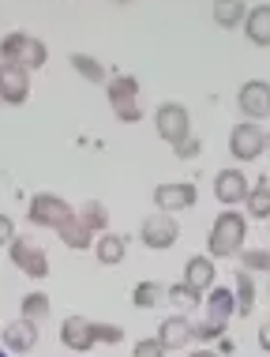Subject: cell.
Returning a JSON list of instances; mask_svg holds the SVG:
<instances>
[{
	"instance_id": "6da1fadb",
	"label": "cell",
	"mask_w": 270,
	"mask_h": 357,
	"mask_svg": "<svg viewBox=\"0 0 270 357\" xmlns=\"http://www.w3.org/2000/svg\"><path fill=\"white\" fill-rule=\"evenodd\" d=\"M244 237H248V218L240 211H221L210 226V237H207V248H210V259H233L240 256L244 248Z\"/></svg>"
},
{
	"instance_id": "7a4b0ae2",
	"label": "cell",
	"mask_w": 270,
	"mask_h": 357,
	"mask_svg": "<svg viewBox=\"0 0 270 357\" xmlns=\"http://www.w3.org/2000/svg\"><path fill=\"white\" fill-rule=\"evenodd\" d=\"M0 61H15V64H23L26 72H34L49 61V50H45V42H38L34 34L15 31L0 42Z\"/></svg>"
},
{
	"instance_id": "3957f363",
	"label": "cell",
	"mask_w": 270,
	"mask_h": 357,
	"mask_svg": "<svg viewBox=\"0 0 270 357\" xmlns=\"http://www.w3.org/2000/svg\"><path fill=\"white\" fill-rule=\"evenodd\" d=\"M105 94H109L113 113H117L124 124H135L143 117V109H139V79H135V75H113V79L105 83Z\"/></svg>"
},
{
	"instance_id": "277c9868",
	"label": "cell",
	"mask_w": 270,
	"mask_h": 357,
	"mask_svg": "<svg viewBox=\"0 0 270 357\" xmlns=\"http://www.w3.org/2000/svg\"><path fill=\"white\" fill-rule=\"evenodd\" d=\"M177 237H180V226H177V218L166 215V211H154V215L143 218V226H139V241L147 248H154V252H166V248L177 245Z\"/></svg>"
},
{
	"instance_id": "5b68a950",
	"label": "cell",
	"mask_w": 270,
	"mask_h": 357,
	"mask_svg": "<svg viewBox=\"0 0 270 357\" xmlns=\"http://www.w3.org/2000/svg\"><path fill=\"white\" fill-rule=\"evenodd\" d=\"M229 151H233L237 162H255L267 151V132L259 128V121H240L229 132Z\"/></svg>"
},
{
	"instance_id": "8992f818",
	"label": "cell",
	"mask_w": 270,
	"mask_h": 357,
	"mask_svg": "<svg viewBox=\"0 0 270 357\" xmlns=\"http://www.w3.org/2000/svg\"><path fill=\"white\" fill-rule=\"evenodd\" d=\"M8 256H12L15 271H23L26 278L49 275V256H45V248H38L34 241H26V237H15L12 245H8Z\"/></svg>"
},
{
	"instance_id": "52a82bcc",
	"label": "cell",
	"mask_w": 270,
	"mask_h": 357,
	"mask_svg": "<svg viewBox=\"0 0 270 357\" xmlns=\"http://www.w3.org/2000/svg\"><path fill=\"white\" fill-rule=\"evenodd\" d=\"M158 136L169 143V147H177L180 139H188L191 136V117H188V109L180 102H166V105H158Z\"/></svg>"
},
{
	"instance_id": "ba28073f",
	"label": "cell",
	"mask_w": 270,
	"mask_h": 357,
	"mask_svg": "<svg viewBox=\"0 0 270 357\" xmlns=\"http://www.w3.org/2000/svg\"><path fill=\"white\" fill-rule=\"evenodd\" d=\"M199 204V192L191 181H166V185L154 188V207L173 215V211H188Z\"/></svg>"
},
{
	"instance_id": "9c48e42d",
	"label": "cell",
	"mask_w": 270,
	"mask_h": 357,
	"mask_svg": "<svg viewBox=\"0 0 270 357\" xmlns=\"http://www.w3.org/2000/svg\"><path fill=\"white\" fill-rule=\"evenodd\" d=\"M31 98V72L15 61H0V102L23 105Z\"/></svg>"
},
{
	"instance_id": "30bf717a",
	"label": "cell",
	"mask_w": 270,
	"mask_h": 357,
	"mask_svg": "<svg viewBox=\"0 0 270 357\" xmlns=\"http://www.w3.org/2000/svg\"><path fill=\"white\" fill-rule=\"evenodd\" d=\"M68 215H75L72 204H64L61 196H53V192H38L31 199V211H26V218L34 222V226H45V229H56Z\"/></svg>"
},
{
	"instance_id": "8fae6325",
	"label": "cell",
	"mask_w": 270,
	"mask_h": 357,
	"mask_svg": "<svg viewBox=\"0 0 270 357\" xmlns=\"http://www.w3.org/2000/svg\"><path fill=\"white\" fill-rule=\"evenodd\" d=\"M240 113H244L248 121H263L270 117V83L263 79H248L244 86H240Z\"/></svg>"
},
{
	"instance_id": "7c38bea8",
	"label": "cell",
	"mask_w": 270,
	"mask_h": 357,
	"mask_svg": "<svg viewBox=\"0 0 270 357\" xmlns=\"http://www.w3.org/2000/svg\"><path fill=\"white\" fill-rule=\"evenodd\" d=\"M248 177L240 169H221L218 177H214V196H218V204L221 207H233V204H244L248 199Z\"/></svg>"
},
{
	"instance_id": "4fadbf2b",
	"label": "cell",
	"mask_w": 270,
	"mask_h": 357,
	"mask_svg": "<svg viewBox=\"0 0 270 357\" xmlns=\"http://www.w3.org/2000/svg\"><path fill=\"white\" fill-rule=\"evenodd\" d=\"M61 342L75 354H86L90 346H98L94 342V320H86V316H68L61 324Z\"/></svg>"
},
{
	"instance_id": "5bb4252c",
	"label": "cell",
	"mask_w": 270,
	"mask_h": 357,
	"mask_svg": "<svg viewBox=\"0 0 270 357\" xmlns=\"http://www.w3.org/2000/svg\"><path fill=\"white\" fill-rule=\"evenodd\" d=\"M161 346H166V354L169 350H180V346H188L191 339H196V324L188 320V316H169V320H161L158 327V335H154Z\"/></svg>"
},
{
	"instance_id": "9a60e30c",
	"label": "cell",
	"mask_w": 270,
	"mask_h": 357,
	"mask_svg": "<svg viewBox=\"0 0 270 357\" xmlns=\"http://www.w3.org/2000/svg\"><path fill=\"white\" fill-rule=\"evenodd\" d=\"M0 335H4V346H8L12 354H31L34 346H38V324L23 320V316H19V320H12Z\"/></svg>"
},
{
	"instance_id": "2e32d148",
	"label": "cell",
	"mask_w": 270,
	"mask_h": 357,
	"mask_svg": "<svg viewBox=\"0 0 270 357\" xmlns=\"http://www.w3.org/2000/svg\"><path fill=\"white\" fill-rule=\"evenodd\" d=\"M202 305H207V316L218 324H229L237 316V297L229 286H210L207 297H202Z\"/></svg>"
},
{
	"instance_id": "e0dca14e",
	"label": "cell",
	"mask_w": 270,
	"mask_h": 357,
	"mask_svg": "<svg viewBox=\"0 0 270 357\" xmlns=\"http://www.w3.org/2000/svg\"><path fill=\"white\" fill-rule=\"evenodd\" d=\"M180 282H188L191 289L207 294V289L214 286V259L210 256H191L184 264V278H180Z\"/></svg>"
},
{
	"instance_id": "ac0fdd59",
	"label": "cell",
	"mask_w": 270,
	"mask_h": 357,
	"mask_svg": "<svg viewBox=\"0 0 270 357\" xmlns=\"http://www.w3.org/2000/svg\"><path fill=\"white\" fill-rule=\"evenodd\" d=\"M56 234L68 248H75V252H83V248H94V234L86 229V222L79 215H68L61 226H56Z\"/></svg>"
},
{
	"instance_id": "d6986e66",
	"label": "cell",
	"mask_w": 270,
	"mask_h": 357,
	"mask_svg": "<svg viewBox=\"0 0 270 357\" xmlns=\"http://www.w3.org/2000/svg\"><path fill=\"white\" fill-rule=\"evenodd\" d=\"M124 252H128V237H120V234H98L94 237V256H98V264L105 267H113V264H120Z\"/></svg>"
},
{
	"instance_id": "ffe728a7",
	"label": "cell",
	"mask_w": 270,
	"mask_h": 357,
	"mask_svg": "<svg viewBox=\"0 0 270 357\" xmlns=\"http://www.w3.org/2000/svg\"><path fill=\"white\" fill-rule=\"evenodd\" d=\"M244 38L252 45H270V4H259L244 15Z\"/></svg>"
},
{
	"instance_id": "44dd1931",
	"label": "cell",
	"mask_w": 270,
	"mask_h": 357,
	"mask_svg": "<svg viewBox=\"0 0 270 357\" xmlns=\"http://www.w3.org/2000/svg\"><path fill=\"white\" fill-rule=\"evenodd\" d=\"M233 297H237V316H252V308H255V275L237 271Z\"/></svg>"
},
{
	"instance_id": "7402d4cb",
	"label": "cell",
	"mask_w": 270,
	"mask_h": 357,
	"mask_svg": "<svg viewBox=\"0 0 270 357\" xmlns=\"http://www.w3.org/2000/svg\"><path fill=\"white\" fill-rule=\"evenodd\" d=\"M244 15H248V4L244 0H214V23L218 26H240L244 23Z\"/></svg>"
},
{
	"instance_id": "603a6c76",
	"label": "cell",
	"mask_w": 270,
	"mask_h": 357,
	"mask_svg": "<svg viewBox=\"0 0 270 357\" xmlns=\"http://www.w3.org/2000/svg\"><path fill=\"white\" fill-rule=\"evenodd\" d=\"M244 207H248L252 218H270V185H267V177H259L255 188H248Z\"/></svg>"
},
{
	"instance_id": "cb8c5ba5",
	"label": "cell",
	"mask_w": 270,
	"mask_h": 357,
	"mask_svg": "<svg viewBox=\"0 0 270 357\" xmlns=\"http://www.w3.org/2000/svg\"><path fill=\"white\" fill-rule=\"evenodd\" d=\"M83 222H86V229H90L94 237L105 234V226H109V211H105V204H98V199H86V204L75 211Z\"/></svg>"
},
{
	"instance_id": "d4e9b609",
	"label": "cell",
	"mask_w": 270,
	"mask_h": 357,
	"mask_svg": "<svg viewBox=\"0 0 270 357\" xmlns=\"http://www.w3.org/2000/svg\"><path fill=\"white\" fill-rule=\"evenodd\" d=\"M166 301H169V305H177L180 312H184V308L202 305V294H199V289H191L188 282H177V286H169V289H166Z\"/></svg>"
},
{
	"instance_id": "484cf974",
	"label": "cell",
	"mask_w": 270,
	"mask_h": 357,
	"mask_svg": "<svg viewBox=\"0 0 270 357\" xmlns=\"http://www.w3.org/2000/svg\"><path fill=\"white\" fill-rule=\"evenodd\" d=\"M240 271H248V275H259V271H267L270 275V252L267 248H240Z\"/></svg>"
},
{
	"instance_id": "4316f807",
	"label": "cell",
	"mask_w": 270,
	"mask_h": 357,
	"mask_svg": "<svg viewBox=\"0 0 270 357\" xmlns=\"http://www.w3.org/2000/svg\"><path fill=\"white\" fill-rule=\"evenodd\" d=\"M132 301L139 308H154V305L166 301V286H161V282H139L132 289Z\"/></svg>"
},
{
	"instance_id": "83f0119b",
	"label": "cell",
	"mask_w": 270,
	"mask_h": 357,
	"mask_svg": "<svg viewBox=\"0 0 270 357\" xmlns=\"http://www.w3.org/2000/svg\"><path fill=\"white\" fill-rule=\"evenodd\" d=\"M72 68L83 75L86 83H105V68L94 56H86V53H72Z\"/></svg>"
},
{
	"instance_id": "f1b7e54d",
	"label": "cell",
	"mask_w": 270,
	"mask_h": 357,
	"mask_svg": "<svg viewBox=\"0 0 270 357\" xmlns=\"http://www.w3.org/2000/svg\"><path fill=\"white\" fill-rule=\"evenodd\" d=\"M45 316H49V297L38 294V289H34V294H26V297H23V320L42 324Z\"/></svg>"
},
{
	"instance_id": "f546056e",
	"label": "cell",
	"mask_w": 270,
	"mask_h": 357,
	"mask_svg": "<svg viewBox=\"0 0 270 357\" xmlns=\"http://www.w3.org/2000/svg\"><path fill=\"white\" fill-rule=\"evenodd\" d=\"M225 335V324H218V320H210V316H202V320L196 324V339L199 342H214Z\"/></svg>"
},
{
	"instance_id": "4dcf8cb0",
	"label": "cell",
	"mask_w": 270,
	"mask_h": 357,
	"mask_svg": "<svg viewBox=\"0 0 270 357\" xmlns=\"http://www.w3.org/2000/svg\"><path fill=\"white\" fill-rule=\"evenodd\" d=\"M120 339H124V327H117V324H94V342L117 346Z\"/></svg>"
},
{
	"instance_id": "1f68e13d",
	"label": "cell",
	"mask_w": 270,
	"mask_h": 357,
	"mask_svg": "<svg viewBox=\"0 0 270 357\" xmlns=\"http://www.w3.org/2000/svg\"><path fill=\"white\" fill-rule=\"evenodd\" d=\"M132 357H166V346L158 339H139L132 346Z\"/></svg>"
},
{
	"instance_id": "d6a6232c",
	"label": "cell",
	"mask_w": 270,
	"mask_h": 357,
	"mask_svg": "<svg viewBox=\"0 0 270 357\" xmlns=\"http://www.w3.org/2000/svg\"><path fill=\"white\" fill-rule=\"evenodd\" d=\"M199 147H202V143H199L196 136H188V139H180L173 151H177V158H184V162H188V158H196V154H199Z\"/></svg>"
},
{
	"instance_id": "836d02e7",
	"label": "cell",
	"mask_w": 270,
	"mask_h": 357,
	"mask_svg": "<svg viewBox=\"0 0 270 357\" xmlns=\"http://www.w3.org/2000/svg\"><path fill=\"white\" fill-rule=\"evenodd\" d=\"M15 241V222L8 215H0V245H12Z\"/></svg>"
},
{
	"instance_id": "e575fe53",
	"label": "cell",
	"mask_w": 270,
	"mask_h": 357,
	"mask_svg": "<svg viewBox=\"0 0 270 357\" xmlns=\"http://www.w3.org/2000/svg\"><path fill=\"white\" fill-rule=\"evenodd\" d=\"M259 346H263V354L270 357V320H267L263 327H259Z\"/></svg>"
},
{
	"instance_id": "d590c367",
	"label": "cell",
	"mask_w": 270,
	"mask_h": 357,
	"mask_svg": "<svg viewBox=\"0 0 270 357\" xmlns=\"http://www.w3.org/2000/svg\"><path fill=\"white\" fill-rule=\"evenodd\" d=\"M188 357H218L214 350H196V354H188Z\"/></svg>"
},
{
	"instance_id": "8d00e7d4",
	"label": "cell",
	"mask_w": 270,
	"mask_h": 357,
	"mask_svg": "<svg viewBox=\"0 0 270 357\" xmlns=\"http://www.w3.org/2000/svg\"><path fill=\"white\" fill-rule=\"evenodd\" d=\"M0 357H8V350H0Z\"/></svg>"
},
{
	"instance_id": "74e56055",
	"label": "cell",
	"mask_w": 270,
	"mask_h": 357,
	"mask_svg": "<svg viewBox=\"0 0 270 357\" xmlns=\"http://www.w3.org/2000/svg\"><path fill=\"white\" fill-rule=\"evenodd\" d=\"M267 151H270V136H267Z\"/></svg>"
},
{
	"instance_id": "f35d334b",
	"label": "cell",
	"mask_w": 270,
	"mask_h": 357,
	"mask_svg": "<svg viewBox=\"0 0 270 357\" xmlns=\"http://www.w3.org/2000/svg\"><path fill=\"white\" fill-rule=\"evenodd\" d=\"M267 294H270V286H267Z\"/></svg>"
}]
</instances>
